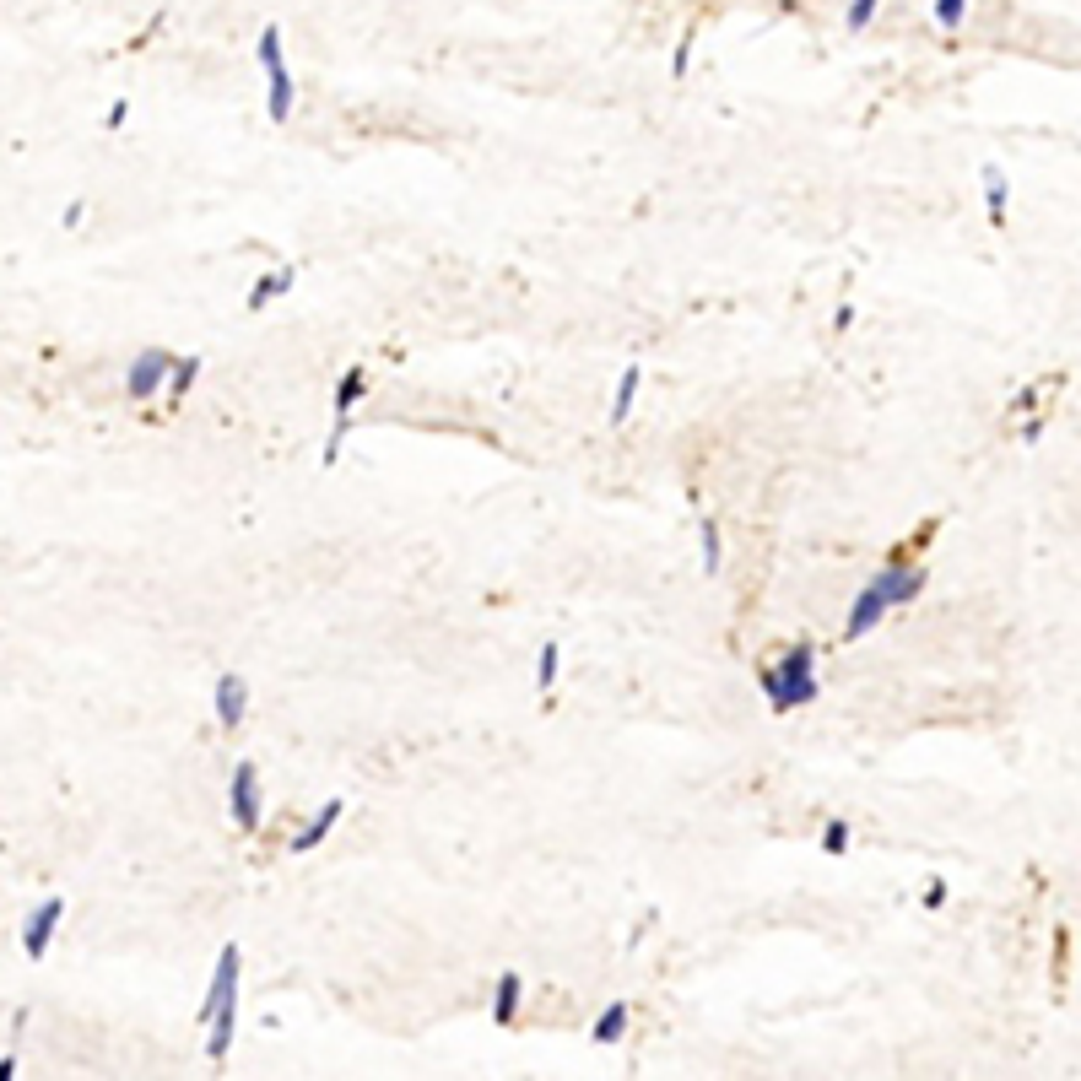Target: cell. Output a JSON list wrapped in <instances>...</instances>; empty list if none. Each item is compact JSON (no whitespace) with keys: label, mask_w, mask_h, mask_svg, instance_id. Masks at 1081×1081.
<instances>
[{"label":"cell","mask_w":1081,"mask_h":1081,"mask_svg":"<svg viewBox=\"0 0 1081 1081\" xmlns=\"http://www.w3.org/2000/svg\"><path fill=\"white\" fill-rule=\"evenodd\" d=\"M757 687H763V698H768L773 714H795V709H806V703H817V692H822V682H817V649L795 644L779 665H763V671H757Z\"/></svg>","instance_id":"6da1fadb"},{"label":"cell","mask_w":1081,"mask_h":1081,"mask_svg":"<svg viewBox=\"0 0 1081 1081\" xmlns=\"http://www.w3.org/2000/svg\"><path fill=\"white\" fill-rule=\"evenodd\" d=\"M368 395V368H346L336 379V406H330V438H325V455H319V465H336L341 460V444L346 433H352L357 422V400Z\"/></svg>","instance_id":"7a4b0ae2"},{"label":"cell","mask_w":1081,"mask_h":1081,"mask_svg":"<svg viewBox=\"0 0 1081 1081\" xmlns=\"http://www.w3.org/2000/svg\"><path fill=\"white\" fill-rule=\"evenodd\" d=\"M228 817L238 833H260L265 822V790H260V768L255 763H238L233 779H228Z\"/></svg>","instance_id":"3957f363"},{"label":"cell","mask_w":1081,"mask_h":1081,"mask_svg":"<svg viewBox=\"0 0 1081 1081\" xmlns=\"http://www.w3.org/2000/svg\"><path fill=\"white\" fill-rule=\"evenodd\" d=\"M168 368H173V357L163 352V346H146V352H136V363L125 368V395L136 400V406L157 400V395L168 390Z\"/></svg>","instance_id":"277c9868"},{"label":"cell","mask_w":1081,"mask_h":1081,"mask_svg":"<svg viewBox=\"0 0 1081 1081\" xmlns=\"http://www.w3.org/2000/svg\"><path fill=\"white\" fill-rule=\"evenodd\" d=\"M238 973H244V957H238V946L228 941L217 952V968H211V990H206V1000H200V1011H195L200 1027L217 1017L222 1006H233V1000H238Z\"/></svg>","instance_id":"5b68a950"},{"label":"cell","mask_w":1081,"mask_h":1081,"mask_svg":"<svg viewBox=\"0 0 1081 1081\" xmlns=\"http://www.w3.org/2000/svg\"><path fill=\"white\" fill-rule=\"evenodd\" d=\"M60 925H65V898H44L28 919H22V952H28L33 963H38V957H44L49 946H55Z\"/></svg>","instance_id":"8992f818"},{"label":"cell","mask_w":1081,"mask_h":1081,"mask_svg":"<svg viewBox=\"0 0 1081 1081\" xmlns=\"http://www.w3.org/2000/svg\"><path fill=\"white\" fill-rule=\"evenodd\" d=\"M887 611H892L887 595L876 590V579H871L860 595H854V606H849V617H844V644H860V638H871L876 627L887 622Z\"/></svg>","instance_id":"52a82bcc"},{"label":"cell","mask_w":1081,"mask_h":1081,"mask_svg":"<svg viewBox=\"0 0 1081 1081\" xmlns=\"http://www.w3.org/2000/svg\"><path fill=\"white\" fill-rule=\"evenodd\" d=\"M211 714H217L222 730H238V725H244V714H249V687H244V676H238V671H222V676H217V687H211Z\"/></svg>","instance_id":"ba28073f"},{"label":"cell","mask_w":1081,"mask_h":1081,"mask_svg":"<svg viewBox=\"0 0 1081 1081\" xmlns=\"http://www.w3.org/2000/svg\"><path fill=\"white\" fill-rule=\"evenodd\" d=\"M876 590L887 595V606H909L925 595V568H909L903 557H887V568L876 573Z\"/></svg>","instance_id":"9c48e42d"},{"label":"cell","mask_w":1081,"mask_h":1081,"mask_svg":"<svg viewBox=\"0 0 1081 1081\" xmlns=\"http://www.w3.org/2000/svg\"><path fill=\"white\" fill-rule=\"evenodd\" d=\"M341 817H346V800H325V806H319L314 817L303 822L298 833H292V844H287V849H292V854H309V849H319L330 833H336V822H341Z\"/></svg>","instance_id":"30bf717a"},{"label":"cell","mask_w":1081,"mask_h":1081,"mask_svg":"<svg viewBox=\"0 0 1081 1081\" xmlns=\"http://www.w3.org/2000/svg\"><path fill=\"white\" fill-rule=\"evenodd\" d=\"M292 109H298V87H292L287 65H276V71H265V114H271L276 125H287Z\"/></svg>","instance_id":"8fae6325"},{"label":"cell","mask_w":1081,"mask_h":1081,"mask_svg":"<svg viewBox=\"0 0 1081 1081\" xmlns=\"http://www.w3.org/2000/svg\"><path fill=\"white\" fill-rule=\"evenodd\" d=\"M292 282H298V271H292V265H276V271H265L260 282L249 287L244 309H249V314H265V309H271L276 298H287V292H292Z\"/></svg>","instance_id":"7c38bea8"},{"label":"cell","mask_w":1081,"mask_h":1081,"mask_svg":"<svg viewBox=\"0 0 1081 1081\" xmlns=\"http://www.w3.org/2000/svg\"><path fill=\"white\" fill-rule=\"evenodd\" d=\"M519 1000H525V979H519V973H498V990H492V1022H498V1027L519 1022Z\"/></svg>","instance_id":"4fadbf2b"},{"label":"cell","mask_w":1081,"mask_h":1081,"mask_svg":"<svg viewBox=\"0 0 1081 1081\" xmlns=\"http://www.w3.org/2000/svg\"><path fill=\"white\" fill-rule=\"evenodd\" d=\"M638 384H644V368L627 363L622 379H617V395H611V411H606L611 427H627V417H633V406H638Z\"/></svg>","instance_id":"5bb4252c"},{"label":"cell","mask_w":1081,"mask_h":1081,"mask_svg":"<svg viewBox=\"0 0 1081 1081\" xmlns=\"http://www.w3.org/2000/svg\"><path fill=\"white\" fill-rule=\"evenodd\" d=\"M1006 206H1011V184L995 163L984 168V211H990V228H1006Z\"/></svg>","instance_id":"9a60e30c"},{"label":"cell","mask_w":1081,"mask_h":1081,"mask_svg":"<svg viewBox=\"0 0 1081 1081\" xmlns=\"http://www.w3.org/2000/svg\"><path fill=\"white\" fill-rule=\"evenodd\" d=\"M590 1038H595V1044H600V1049H611V1044H622V1038H627V1006H622V1000H611V1006H606V1011H600V1022L590 1027Z\"/></svg>","instance_id":"2e32d148"},{"label":"cell","mask_w":1081,"mask_h":1081,"mask_svg":"<svg viewBox=\"0 0 1081 1081\" xmlns=\"http://www.w3.org/2000/svg\"><path fill=\"white\" fill-rule=\"evenodd\" d=\"M195 373H200V357H173V368H168V406H179V400H184V390L195 384Z\"/></svg>","instance_id":"e0dca14e"},{"label":"cell","mask_w":1081,"mask_h":1081,"mask_svg":"<svg viewBox=\"0 0 1081 1081\" xmlns=\"http://www.w3.org/2000/svg\"><path fill=\"white\" fill-rule=\"evenodd\" d=\"M255 60H260V71H276V65H287L282 60V28H260V38H255Z\"/></svg>","instance_id":"ac0fdd59"},{"label":"cell","mask_w":1081,"mask_h":1081,"mask_svg":"<svg viewBox=\"0 0 1081 1081\" xmlns=\"http://www.w3.org/2000/svg\"><path fill=\"white\" fill-rule=\"evenodd\" d=\"M557 676H563V649L557 644H541V660H536V692H552Z\"/></svg>","instance_id":"d6986e66"},{"label":"cell","mask_w":1081,"mask_h":1081,"mask_svg":"<svg viewBox=\"0 0 1081 1081\" xmlns=\"http://www.w3.org/2000/svg\"><path fill=\"white\" fill-rule=\"evenodd\" d=\"M968 17V0H930V22H936L941 33H957Z\"/></svg>","instance_id":"ffe728a7"},{"label":"cell","mask_w":1081,"mask_h":1081,"mask_svg":"<svg viewBox=\"0 0 1081 1081\" xmlns=\"http://www.w3.org/2000/svg\"><path fill=\"white\" fill-rule=\"evenodd\" d=\"M719 563H725V546H719V525H714V514H703V573H719Z\"/></svg>","instance_id":"44dd1931"},{"label":"cell","mask_w":1081,"mask_h":1081,"mask_svg":"<svg viewBox=\"0 0 1081 1081\" xmlns=\"http://www.w3.org/2000/svg\"><path fill=\"white\" fill-rule=\"evenodd\" d=\"M692 38H698V28H687L682 38H676V55H671V76H676V82L692 71Z\"/></svg>","instance_id":"7402d4cb"},{"label":"cell","mask_w":1081,"mask_h":1081,"mask_svg":"<svg viewBox=\"0 0 1081 1081\" xmlns=\"http://www.w3.org/2000/svg\"><path fill=\"white\" fill-rule=\"evenodd\" d=\"M849 849V822H827L822 827V854H844Z\"/></svg>","instance_id":"603a6c76"},{"label":"cell","mask_w":1081,"mask_h":1081,"mask_svg":"<svg viewBox=\"0 0 1081 1081\" xmlns=\"http://www.w3.org/2000/svg\"><path fill=\"white\" fill-rule=\"evenodd\" d=\"M871 17H876V0H849L844 22H849L854 33H860V28H871Z\"/></svg>","instance_id":"cb8c5ba5"},{"label":"cell","mask_w":1081,"mask_h":1081,"mask_svg":"<svg viewBox=\"0 0 1081 1081\" xmlns=\"http://www.w3.org/2000/svg\"><path fill=\"white\" fill-rule=\"evenodd\" d=\"M82 217H87V200H71V206L60 211V228H82Z\"/></svg>","instance_id":"d4e9b609"},{"label":"cell","mask_w":1081,"mask_h":1081,"mask_svg":"<svg viewBox=\"0 0 1081 1081\" xmlns=\"http://www.w3.org/2000/svg\"><path fill=\"white\" fill-rule=\"evenodd\" d=\"M125 119H130V103H114V109L103 114V125H109V130H119V125H125Z\"/></svg>","instance_id":"484cf974"},{"label":"cell","mask_w":1081,"mask_h":1081,"mask_svg":"<svg viewBox=\"0 0 1081 1081\" xmlns=\"http://www.w3.org/2000/svg\"><path fill=\"white\" fill-rule=\"evenodd\" d=\"M941 903H946V882H930L925 887V909H941Z\"/></svg>","instance_id":"4316f807"},{"label":"cell","mask_w":1081,"mask_h":1081,"mask_svg":"<svg viewBox=\"0 0 1081 1081\" xmlns=\"http://www.w3.org/2000/svg\"><path fill=\"white\" fill-rule=\"evenodd\" d=\"M849 325H854V309H849V303H838V314H833V330H849Z\"/></svg>","instance_id":"83f0119b"},{"label":"cell","mask_w":1081,"mask_h":1081,"mask_svg":"<svg viewBox=\"0 0 1081 1081\" xmlns=\"http://www.w3.org/2000/svg\"><path fill=\"white\" fill-rule=\"evenodd\" d=\"M17 1076V1054H6V1060H0V1081H11Z\"/></svg>","instance_id":"f1b7e54d"}]
</instances>
